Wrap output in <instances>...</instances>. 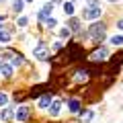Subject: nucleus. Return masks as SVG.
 I'll use <instances>...</instances> for the list:
<instances>
[{"label": "nucleus", "instance_id": "1", "mask_svg": "<svg viewBox=\"0 0 123 123\" xmlns=\"http://www.w3.org/2000/svg\"><path fill=\"white\" fill-rule=\"evenodd\" d=\"M105 29H107L105 23H94V25L86 31V37L92 39V41H101L103 37H105Z\"/></svg>", "mask_w": 123, "mask_h": 123}, {"label": "nucleus", "instance_id": "2", "mask_svg": "<svg viewBox=\"0 0 123 123\" xmlns=\"http://www.w3.org/2000/svg\"><path fill=\"white\" fill-rule=\"evenodd\" d=\"M101 14H103V10L98 8V6H84L82 18H86V21H94V18H98Z\"/></svg>", "mask_w": 123, "mask_h": 123}, {"label": "nucleus", "instance_id": "3", "mask_svg": "<svg viewBox=\"0 0 123 123\" xmlns=\"http://www.w3.org/2000/svg\"><path fill=\"white\" fill-rule=\"evenodd\" d=\"M33 53H35V57H37V60H41V62H45V60L49 57V53H47V47H45L43 43H39V45H37V47L33 49Z\"/></svg>", "mask_w": 123, "mask_h": 123}, {"label": "nucleus", "instance_id": "4", "mask_svg": "<svg viewBox=\"0 0 123 123\" xmlns=\"http://www.w3.org/2000/svg\"><path fill=\"white\" fill-rule=\"evenodd\" d=\"M51 103H53V94H51V92H45L43 97L39 98V107H41V109H45V107H49Z\"/></svg>", "mask_w": 123, "mask_h": 123}, {"label": "nucleus", "instance_id": "5", "mask_svg": "<svg viewBox=\"0 0 123 123\" xmlns=\"http://www.w3.org/2000/svg\"><path fill=\"white\" fill-rule=\"evenodd\" d=\"M107 55H109V51H107V49H103V47H98L97 51L92 53V62H101V60H105Z\"/></svg>", "mask_w": 123, "mask_h": 123}, {"label": "nucleus", "instance_id": "6", "mask_svg": "<svg viewBox=\"0 0 123 123\" xmlns=\"http://www.w3.org/2000/svg\"><path fill=\"white\" fill-rule=\"evenodd\" d=\"M14 117H17L18 121H27V119H29V109H27V107H21V109H17Z\"/></svg>", "mask_w": 123, "mask_h": 123}, {"label": "nucleus", "instance_id": "7", "mask_svg": "<svg viewBox=\"0 0 123 123\" xmlns=\"http://www.w3.org/2000/svg\"><path fill=\"white\" fill-rule=\"evenodd\" d=\"M0 74L4 76V78H10V76H12V66H8V64L2 62V64H0Z\"/></svg>", "mask_w": 123, "mask_h": 123}, {"label": "nucleus", "instance_id": "8", "mask_svg": "<svg viewBox=\"0 0 123 123\" xmlns=\"http://www.w3.org/2000/svg\"><path fill=\"white\" fill-rule=\"evenodd\" d=\"M68 109H70V113H78L80 111V101L78 98H70L68 101Z\"/></svg>", "mask_w": 123, "mask_h": 123}, {"label": "nucleus", "instance_id": "9", "mask_svg": "<svg viewBox=\"0 0 123 123\" xmlns=\"http://www.w3.org/2000/svg\"><path fill=\"white\" fill-rule=\"evenodd\" d=\"M60 107H62V103L55 98V101H53L51 105H49V113H51L53 117H57V115H60Z\"/></svg>", "mask_w": 123, "mask_h": 123}, {"label": "nucleus", "instance_id": "10", "mask_svg": "<svg viewBox=\"0 0 123 123\" xmlns=\"http://www.w3.org/2000/svg\"><path fill=\"white\" fill-rule=\"evenodd\" d=\"M88 76H90V72H88V70H80V72H76V76H74V78L78 80V82H84V80H86Z\"/></svg>", "mask_w": 123, "mask_h": 123}, {"label": "nucleus", "instance_id": "11", "mask_svg": "<svg viewBox=\"0 0 123 123\" xmlns=\"http://www.w3.org/2000/svg\"><path fill=\"white\" fill-rule=\"evenodd\" d=\"M68 29H70V31H78V29H80V21H78V18H74V17H70Z\"/></svg>", "mask_w": 123, "mask_h": 123}, {"label": "nucleus", "instance_id": "12", "mask_svg": "<svg viewBox=\"0 0 123 123\" xmlns=\"http://www.w3.org/2000/svg\"><path fill=\"white\" fill-rule=\"evenodd\" d=\"M92 115H94L92 111H84V113L80 115V121H82V123H88V121L92 119Z\"/></svg>", "mask_w": 123, "mask_h": 123}, {"label": "nucleus", "instance_id": "13", "mask_svg": "<svg viewBox=\"0 0 123 123\" xmlns=\"http://www.w3.org/2000/svg\"><path fill=\"white\" fill-rule=\"evenodd\" d=\"M111 45H119V47H123V35H115V37H111Z\"/></svg>", "mask_w": 123, "mask_h": 123}, {"label": "nucleus", "instance_id": "14", "mask_svg": "<svg viewBox=\"0 0 123 123\" xmlns=\"http://www.w3.org/2000/svg\"><path fill=\"white\" fill-rule=\"evenodd\" d=\"M64 10H66L68 17H72V14H74V4H72V2H64Z\"/></svg>", "mask_w": 123, "mask_h": 123}, {"label": "nucleus", "instance_id": "15", "mask_svg": "<svg viewBox=\"0 0 123 123\" xmlns=\"http://www.w3.org/2000/svg\"><path fill=\"white\" fill-rule=\"evenodd\" d=\"M47 86H49V84H41V86H35V88H33V90H31V97H37V94H39L41 90H45V88H47Z\"/></svg>", "mask_w": 123, "mask_h": 123}, {"label": "nucleus", "instance_id": "16", "mask_svg": "<svg viewBox=\"0 0 123 123\" xmlns=\"http://www.w3.org/2000/svg\"><path fill=\"white\" fill-rule=\"evenodd\" d=\"M23 6H25V2H23V0H14L12 8H14V12H21V10H23Z\"/></svg>", "mask_w": 123, "mask_h": 123}, {"label": "nucleus", "instance_id": "17", "mask_svg": "<svg viewBox=\"0 0 123 123\" xmlns=\"http://www.w3.org/2000/svg\"><path fill=\"white\" fill-rule=\"evenodd\" d=\"M10 117H12V113H10V109H4L2 113H0V119H2V121H8Z\"/></svg>", "mask_w": 123, "mask_h": 123}, {"label": "nucleus", "instance_id": "18", "mask_svg": "<svg viewBox=\"0 0 123 123\" xmlns=\"http://www.w3.org/2000/svg\"><path fill=\"white\" fill-rule=\"evenodd\" d=\"M53 6H55V4H53V2H47V4H45V6H43V8H41V10H43L45 14H51V10H53Z\"/></svg>", "mask_w": 123, "mask_h": 123}, {"label": "nucleus", "instance_id": "19", "mask_svg": "<svg viewBox=\"0 0 123 123\" xmlns=\"http://www.w3.org/2000/svg\"><path fill=\"white\" fill-rule=\"evenodd\" d=\"M6 101H8V94H6V92H0V107H4Z\"/></svg>", "mask_w": 123, "mask_h": 123}, {"label": "nucleus", "instance_id": "20", "mask_svg": "<svg viewBox=\"0 0 123 123\" xmlns=\"http://www.w3.org/2000/svg\"><path fill=\"white\" fill-rule=\"evenodd\" d=\"M23 62H25V57H23V55H17V57L12 60V66H21Z\"/></svg>", "mask_w": 123, "mask_h": 123}, {"label": "nucleus", "instance_id": "21", "mask_svg": "<svg viewBox=\"0 0 123 123\" xmlns=\"http://www.w3.org/2000/svg\"><path fill=\"white\" fill-rule=\"evenodd\" d=\"M8 39H10V35L6 33V31H2V29H0V41H8Z\"/></svg>", "mask_w": 123, "mask_h": 123}, {"label": "nucleus", "instance_id": "22", "mask_svg": "<svg viewBox=\"0 0 123 123\" xmlns=\"http://www.w3.org/2000/svg\"><path fill=\"white\" fill-rule=\"evenodd\" d=\"M17 25H18V27H27V18H25V17H18Z\"/></svg>", "mask_w": 123, "mask_h": 123}, {"label": "nucleus", "instance_id": "23", "mask_svg": "<svg viewBox=\"0 0 123 123\" xmlns=\"http://www.w3.org/2000/svg\"><path fill=\"white\" fill-rule=\"evenodd\" d=\"M55 25H57V21H55V18H47V27H49V29H53Z\"/></svg>", "mask_w": 123, "mask_h": 123}, {"label": "nucleus", "instance_id": "24", "mask_svg": "<svg viewBox=\"0 0 123 123\" xmlns=\"http://www.w3.org/2000/svg\"><path fill=\"white\" fill-rule=\"evenodd\" d=\"M60 35H62V37H68V35H70V29H62Z\"/></svg>", "mask_w": 123, "mask_h": 123}, {"label": "nucleus", "instance_id": "25", "mask_svg": "<svg viewBox=\"0 0 123 123\" xmlns=\"http://www.w3.org/2000/svg\"><path fill=\"white\" fill-rule=\"evenodd\" d=\"M86 6H98V0H88Z\"/></svg>", "mask_w": 123, "mask_h": 123}, {"label": "nucleus", "instance_id": "26", "mask_svg": "<svg viewBox=\"0 0 123 123\" xmlns=\"http://www.w3.org/2000/svg\"><path fill=\"white\" fill-rule=\"evenodd\" d=\"M117 27H119V29H123V18H121V21H117Z\"/></svg>", "mask_w": 123, "mask_h": 123}, {"label": "nucleus", "instance_id": "27", "mask_svg": "<svg viewBox=\"0 0 123 123\" xmlns=\"http://www.w3.org/2000/svg\"><path fill=\"white\" fill-rule=\"evenodd\" d=\"M2 23H4V17H2V14H0V25H2ZM0 29H2V27H0Z\"/></svg>", "mask_w": 123, "mask_h": 123}, {"label": "nucleus", "instance_id": "28", "mask_svg": "<svg viewBox=\"0 0 123 123\" xmlns=\"http://www.w3.org/2000/svg\"><path fill=\"white\" fill-rule=\"evenodd\" d=\"M51 2H53V4H57V2H62V0H51Z\"/></svg>", "mask_w": 123, "mask_h": 123}, {"label": "nucleus", "instance_id": "29", "mask_svg": "<svg viewBox=\"0 0 123 123\" xmlns=\"http://www.w3.org/2000/svg\"><path fill=\"white\" fill-rule=\"evenodd\" d=\"M109 2H115V0H109Z\"/></svg>", "mask_w": 123, "mask_h": 123}, {"label": "nucleus", "instance_id": "30", "mask_svg": "<svg viewBox=\"0 0 123 123\" xmlns=\"http://www.w3.org/2000/svg\"><path fill=\"white\" fill-rule=\"evenodd\" d=\"M27 2H31V0H27Z\"/></svg>", "mask_w": 123, "mask_h": 123}, {"label": "nucleus", "instance_id": "31", "mask_svg": "<svg viewBox=\"0 0 123 123\" xmlns=\"http://www.w3.org/2000/svg\"><path fill=\"white\" fill-rule=\"evenodd\" d=\"M0 2H2V0H0Z\"/></svg>", "mask_w": 123, "mask_h": 123}]
</instances>
